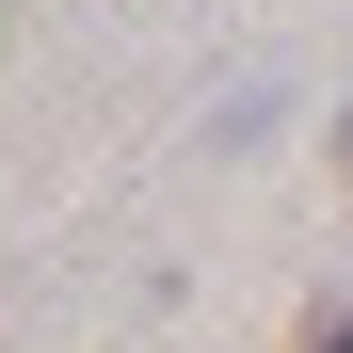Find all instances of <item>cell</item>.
<instances>
[{
  "label": "cell",
  "mask_w": 353,
  "mask_h": 353,
  "mask_svg": "<svg viewBox=\"0 0 353 353\" xmlns=\"http://www.w3.org/2000/svg\"><path fill=\"white\" fill-rule=\"evenodd\" d=\"M305 353H353V289H337V305H321V321H305Z\"/></svg>",
  "instance_id": "obj_1"
}]
</instances>
